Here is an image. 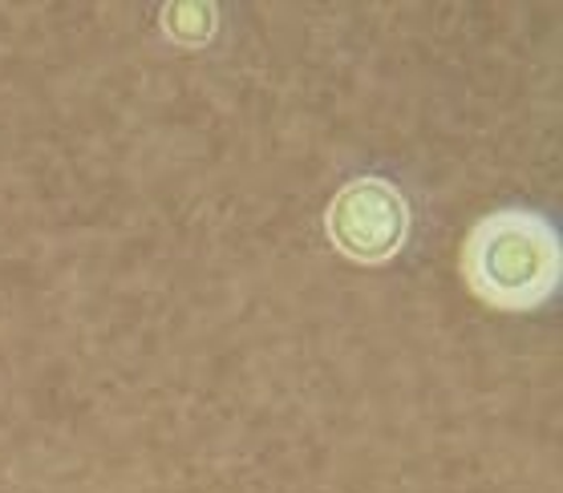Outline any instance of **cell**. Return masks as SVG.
<instances>
[{
  "mask_svg": "<svg viewBox=\"0 0 563 493\" xmlns=\"http://www.w3.org/2000/svg\"><path fill=\"white\" fill-rule=\"evenodd\" d=\"M462 271L478 300L503 312H531L560 291V235L536 211H495L462 247Z\"/></svg>",
  "mask_w": 563,
  "mask_h": 493,
  "instance_id": "cell-1",
  "label": "cell"
},
{
  "mask_svg": "<svg viewBox=\"0 0 563 493\" xmlns=\"http://www.w3.org/2000/svg\"><path fill=\"white\" fill-rule=\"evenodd\" d=\"M324 227H329V239L345 259L385 264L401 251L406 231H410V215H406L401 194L389 182L361 178V182H349L345 190H336Z\"/></svg>",
  "mask_w": 563,
  "mask_h": 493,
  "instance_id": "cell-2",
  "label": "cell"
}]
</instances>
